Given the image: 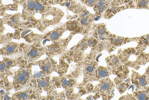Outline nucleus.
I'll return each mask as SVG.
<instances>
[{
	"label": "nucleus",
	"instance_id": "1",
	"mask_svg": "<svg viewBox=\"0 0 149 100\" xmlns=\"http://www.w3.org/2000/svg\"><path fill=\"white\" fill-rule=\"evenodd\" d=\"M67 31L66 23L61 24L52 31H49L44 34L35 33L29 29L21 32V37L29 44H41L42 41L54 42L60 39L64 33Z\"/></svg>",
	"mask_w": 149,
	"mask_h": 100
},
{
	"label": "nucleus",
	"instance_id": "2",
	"mask_svg": "<svg viewBox=\"0 0 149 100\" xmlns=\"http://www.w3.org/2000/svg\"><path fill=\"white\" fill-rule=\"evenodd\" d=\"M96 57L91 54H86V57L82 61L76 64L75 70L70 73L77 78L79 75L83 73V81L79 84L81 85H84L94 81L95 72L98 66L99 62L95 59Z\"/></svg>",
	"mask_w": 149,
	"mask_h": 100
},
{
	"label": "nucleus",
	"instance_id": "3",
	"mask_svg": "<svg viewBox=\"0 0 149 100\" xmlns=\"http://www.w3.org/2000/svg\"><path fill=\"white\" fill-rule=\"evenodd\" d=\"M19 56V61L17 66L19 69L14 72L13 82V89L16 92L19 91L26 87L33 76L32 68L34 65L33 62H29L21 57Z\"/></svg>",
	"mask_w": 149,
	"mask_h": 100
},
{
	"label": "nucleus",
	"instance_id": "4",
	"mask_svg": "<svg viewBox=\"0 0 149 100\" xmlns=\"http://www.w3.org/2000/svg\"><path fill=\"white\" fill-rule=\"evenodd\" d=\"M64 15L63 10L52 7L42 14L35 28L43 32L50 26L56 25L60 22Z\"/></svg>",
	"mask_w": 149,
	"mask_h": 100
},
{
	"label": "nucleus",
	"instance_id": "5",
	"mask_svg": "<svg viewBox=\"0 0 149 100\" xmlns=\"http://www.w3.org/2000/svg\"><path fill=\"white\" fill-rule=\"evenodd\" d=\"M45 51L46 47L43 46L42 44L23 42L20 44L17 55L29 62H34L45 54Z\"/></svg>",
	"mask_w": 149,
	"mask_h": 100
},
{
	"label": "nucleus",
	"instance_id": "6",
	"mask_svg": "<svg viewBox=\"0 0 149 100\" xmlns=\"http://www.w3.org/2000/svg\"><path fill=\"white\" fill-rule=\"evenodd\" d=\"M67 18L69 20H77L81 26V34L86 36L91 34L94 22L100 20L101 18L97 16L95 14L91 13L86 9L79 14H75L74 16H69Z\"/></svg>",
	"mask_w": 149,
	"mask_h": 100
},
{
	"label": "nucleus",
	"instance_id": "7",
	"mask_svg": "<svg viewBox=\"0 0 149 100\" xmlns=\"http://www.w3.org/2000/svg\"><path fill=\"white\" fill-rule=\"evenodd\" d=\"M26 88L33 89L41 94L43 91L47 92V94L57 89L52 83L51 75L41 77H36L33 75Z\"/></svg>",
	"mask_w": 149,
	"mask_h": 100
},
{
	"label": "nucleus",
	"instance_id": "8",
	"mask_svg": "<svg viewBox=\"0 0 149 100\" xmlns=\"http://www.w3.org/2000/svg\"><path fill=\"white\" fill-rule=\"evenodd\" d=\"M22 15V13H20L14 14L6 13L2 16V19L5 24H7L14 29L17 30L21 32H23L27 29L35 28L36 23L24 20Z\"/></svg>",
	"mask_w": 149,
	"mask_h": 100
},
{
	"label": "nucleus",
	"instance_id": "9",
	"mask_svg": "<svg viewBox=\"0 0 149 100\" xmlns=\"http://www.w3.org/2000/svg\"><path fill=\"white\" fill-rule=\"evenodd\" d=\"M107 67L111 75H116L120 78L126 79L129 77V67L122 63L118 55L112 54L105 59Z\"/></svg>",
	"mask_w": 149,
	"mask_h": 100
},
{
	"label": "nucleus",
	"instance_id": "10",
	"mask_svg": "<svg viewBox=\"0 0 149 100\" xmlns=\"http://www.w3.org/2000/svg\"><path fill=\"white\" fill-rule=\"evenodd\" d=\"M99 83L94 87L92 93H95V96L97 98L101 97L103 100H111L114 96V92L115 84L108 77L102 79Z\"/></svg>",
	"mask_w": 149,
	"mask_h": 100
},
{
	"label": "nucleus",
	"instance_id": "11",
	"mask_svg": "<svg viewBox=\"0 0 149 100\" xmlns=\"http://www.w3.org/2000/svg\"><path fill=\"white\" fill-rule=\"evenodd\" d=\"M75 33L71 32L68 37L65 39H59L52 42L51 44L47 45L46 47L45 55L50 58H53L56 56L62 55L67 50L69 42L71 40Z\"/></svg>",
	"mask_w": 149,
	"mask_h": 100
},
{
	"label": "nucleus",
	"instance_id": "12",
	"mask_svg": "<svg viewBox=\"0 0 149 100\" xmlns=\"http://www.w3.org/2000/svg\"><path fill=\"white\" fill-rule=\"evenodd\" d=\"M33 63L34 65H38L40 68L41 77L50 76L54 72L59 73V65L52 58L47 56L44 60L37 61Z\"/></svg>",
	"mask_w": 149,
	"mask_h": 100
},
{
	"label": "nucleus",
	"instance_id": "13",
	"mask_svg": "<svg viewBox=\"0 0 149 100\" xmlns=\"http://www.w3.org/2000/svg\"><path fill=\"white\" fill-rule=\"evenodd\" d=\"M52 81L57 88H63L64 90L76 88L78 85L77 78L72 74H64L58 77H53Z\"/></svg>",
	"mask_w": 149,
	"mask_h": 100
},
{
	"label": "nucleus",
	"instance_id": "14",
	"mask_svg": "<svg viewBox=\"0 0 149 100\" xmlns=\"http://www.w3.org/2000/svg\"><path fill=\"white\" fill-rule=\"evenodd\" d=\"M98 41H107L114 34L109 32L104 23L95 24L92 26L91 34Z\"/></svg>",
	"mask_w": 149,
	"mask_h": 100
},
{
	"label": "nucleus",
	"instance_id": "15",
	"mask_svg": "<svg viewBox=\"0 0 149 100\" xmlns=\"http://www.w3.org/2000/svg\"><path fill=\"white\" fill-rule=\"evenodd\" d=\"M21 5L23 8L22 13L23 20L35 22L37 25L38 20L35 18L36 0H27Z\"/></svg>",
	"mask_w": 149,
	"mask_h": 100
},
{
	"label": "nucleus",
	"instance_id": "16",
	"mask_svg": "<svg viewBox=\"0 0 149 100\" xmlns=\"http://www.w3.org/2000/svg\"><path fill=\"white\" fill-rule=\"evenodd\" d=\"M131 81L136 87L135 91L142 90L149 85V76L146 73L141 75L133 70Z\"/></svg>",
	"mask_w": 149,
	"mask_h": 100
},
{
	"label": "nucleus",
	"instance_id": "17",
	"mask_svg": "<svg viewBox=\"0 0 149 100\" xmlns=\"http://www.w3.org/2000/svg\"><path fill=\"white\" fill-rule=\"evenodd\" d=\"M137 38L138 37L133 38L123 37L114 34L113 36L107 41L108 43V50L107 52L109 53H111L118 47H120L123 45L125 44L131 42L137 41Z\"/></svg>",
	"mask_w": 149,
	"mask_h": 100
},
{
	"label": "nucleus",
	"instance_id": "18",
	"mask_svg": "<svg viewBox=\"0 0 149 100\" xmlns=\"http://www.w3.org/2000/svg\"><path fill=\"white\" fill-rule=\"evenodd\" d=\"M42 96L33 89L27 88L23 91H18L12 96V100H40Z\"/></svg>",
	"mask_w": 149,
	"mask_h": 100
},
{
	"label": "nucleus",
	"instance_id": "19",
	"mask_svg": "<svg viewBox=\"0 0 149 100\" xmlns=\"http://www.w3.org/2000/svg\"><path fill=\"white\" fill-rule=\"evenodd\" d=\"M19 43L17 42H8L0 49V54L4 56H15L19 54Z\"/></svg>",
	"mask_w": 149,
	"mask_h": 100
},
{
	"label": "nucleus",
	"instance_id": "20",
	"mask_svg": "<svg viewBox=\"0 0 149 100\" xmlns=\"http://www.w3.org/2000/svg\"><path fill=\"white\" fill-rule=\"evenodd\" d=\"M61 6L67 7L68 10L75 14H79L87 9L85 6L76 0H66Z\"/></svg>",
	"mask_w": 149,
	"mask_h": 100
},
{
	"label": "nucleus",
	"instance_id": "21",
	"mask_svg": "<svg viewBox=\"0 0 149 100\" xmlns=\"http://www.w3.org/2000/svg\"><path fill=\"white\" fill-rule=\"evenodd\" d=\"M139 54L135 48H130L120 50L118 52V56L122 63L125 65L130 61L131 57L138 56Z\"/></svg>",
	"mask_w": 149,
	"mask_h": 100
},
{
	"label": "nucleus",
	"instance_id": "22",
	"mask_svg": "<svg viewBox=\"0 0 149 100\" xmlns=\"http://www.w3.org/2000/svg\"><path fill=\"white\" fill-rule=\"evenodd\" d=\"M111 6V2L109 0H98L96 5L93 8L95 14L102 18L105 11Z\"/></svg>",
	"mask_w": 149,
	"mask_h": 100
},
{
	"label": "nucleus",
	"instance_id": "23",
	"mask_svg": "<svg viewBox=\"0 0 149 100\" xmlns=\"http://www.w3.org/2000/svg\"><path fill=\"white\" fill-rule=\"evenodd\" d=\"M114 81L116 88L121 94H122L125 92L131 85V81L129 77L123 79L117 76L115 78Z\"/></svg>",
	"mask_w": 149,
	"mask_h": 100
},
{
	"label": "nucleus",
	"instance_id": "24",
	"mask_svg": "<svg viewBox=\"0 0 149 100\" xmlns=\"http://www.w3.org/2000/svg\"><path fill=\"white\" fill-rule=\"evenodd\" d=\"M149 62V53H141L138 56L135 61L132 62L129 67L139 70L142 65H144Z\"/></svg>",
	"mask_w": 149,
	"mask_h": 100
},
{
	"label": "nucleus",
	"instance_id": "25",
	"mask_svg": "<svg viewBox=\"0 0 149 100\" xmlns=\"http://www.w3.org/2000/svg\"><path fill=\"white\" fill-rule=\"evenodd\" d=\"M127 9H130V8L127 6H122L119 7L111 6L110 7L108 8L107 10L105 11L104 14H103V17L104 18V19L109 20L111 19V18L113 17L119 12Z\"/></svg>",
	"mask_w": 149,
	"mask_h": 100
},
{
	"label": "nucleus",
	"instance_id": "26",
	"mask_svg": "<svg viewBox=\"0 0 149 100\" xmlns=\"http://www.w3.org/2000/svg\"><path fill=\"white\" fill-rule=\"evenodd\" d=\"M111 75L107 66H98L94 74V81H99L100 80L108 77Z\"/></svg>",
	"mask_w": 149,
	"mask_h": 100
},
{
	"label": "nucleus",
	"instance_id": "27",
	"mask_svg": "<svg viewBox=\"0 0 149 100\" xmlns=\"http://www.w3.org/2000/svg\"><path fill=\"white\" fill-rule=\"evenodd\" d=\"M21 31L17 30H15V32L12 33H7L5 35L3 34H1V44H6L8 43V42H12V40L13 39H20L21 33Z\"/></svg>",
	"mask_w": 149,
	"mask_h": 100
},
{
	"label": "nucleus",
	"instance_id": "28",
	"mask_svg": "<svg viewBox=\"0 0 149 100\" xmlns=\"http://www.w3.org/2000/svg\"><path fill=\"white\" fill-rule=\"evenodd\" d=\"M66 30L76 34H81L82 30L78 21L75 19L69 20L66 22Z\"/></svg>",
	"mask_w": 149,
	"mask_h": 100
},
{
	"label": "nucleus",
	"instance_id": "29",
	"mask_svg": "<svg viewBox=\"0 0 149 100\" xmlns=\"http://www.w3.org/2000/svg\"><path fill=\"white\" fill-rule=\"evenodd\" d=\"M108 50V43L107 41H98L95 47L91 48L90 53L97 56L103 50Z\"/></svg>",
	"mask_w": 149,
	"mask_h": 100
},
{
	"label": "nucleus",
	"instance_id": "30",
	"mask_svg": "<svg viewBox=\"0 0 149 100\" xmlns=\"http://www.w3.org/2000/svg\"><path fill=\"white\" fill-rule=\"evenodd\" d=\"M65 91L58 93L56 90L47 94V96H41L40 100H66Z\"/></svg>",
	"mask_w": 149,
	"mask_h": 100
},
{
	"label": "nucleus",
	"instance_id": "31",
	"mask_svg": "<svg viewBox=\"0 0 149 100\" xmlns=\"http://www.w3.org/2000/svg\"><path fill=\"white\" fill-rule=\"evenodd\" d=\"M52 7V6H47L44 4L40 0H36V7H35V18L37 14L42 16V14Z\"/></svg>",
	"mask_w": 149,
	"mask_h": 100
},
{
	"label": "nucleus",
	"instance_id": "32",
	"mask_svg": "<svg viewBox=\"0 0 149 100\" xmlns=\"http://www.w3.org/2000/svg\"><path fill=\"white\" fill-rule=\"evenodd\" d=\"M132 95L135 100H149V86L142 90L135 91Z\"/></svg>",
	"mask_w": 149,
	"mask_h": 100
},
{
	"label": "nucleus",
	"instance_id": "33",
	"mask_svg": "<svg viewBox=\"0 0 149 100\" xmlns=\"http://www.w3.org/2000/svg\"><path fill=\"white\" fill-rule=\"evenodd\" d=\"M19 56L15 59L13 58H8L7 57L4 56L3 58L2 61L4 65L8 70H10L11 68L17 66L19 65Z\"/></svg>",
	"mask_w": 149,
	"mask_h": 100
},
{
	"label": "nucleus",
	"instance_id": "34",
	"mask_svg": "<svg viewBox=\"0 0 149 100\" xmlns=\"http://www.w3.org/2000/svg\"><path fill=\"white\" fill-rule=\"evenodd\" d=\"M1 89H4L8 95L10 94V90L13 89V82L9 81L8 77H1Z\"/></svg>",
	"mask_w": 149,
	"mask_h": 100
},
{
	"label": "nucleus",
	"instance_id": "35",
	"mask_svg": "<svg viewBox=\"0 0 149 100\" xmlns=\"http://www.w3.org/2000/svg\"><path fill=\"white\" fill-rule=\"evenodd\" d=\"M19 4L17 2H13V4H11L4 5L2 4L1 0V16L2 17L6 13V12L8 10L12 11H17Z\"/></svg>",
	"mask_w": 149,
	"mask_h": 100
},
{
	"label": "nucleus",
	"instance_id": "36",
	"mask_svg": "<svg viewBox=\"0 0 149 100\" xmlns=\"http://www.w3.org/2000/svg\"><path fill=\"white\" fill-rule=\"evenodd\" d=\"M74 47L78 50L83 52L86 50L89 47L86 36H84V37L81 39V40L79 42V43L76 45L74 46Z\"/></svg>",
	"mask_w": 149,
	"mask_h": 100
},
{
	"label": "nucleus",
	"instance_id": "37",
	"mask_svg": "<svg viewBox=\"0 0 149 100\" xmlns=\"http://www.w3.org/2000/svg\"><path fill=\"white\" fill-rule=\"evenodd\" d=\"M135 8L148 9L149 0H134Z\"/></svg>",
	"mask_w": 149,
	"mask_h": 100
},
{
	"label": "nucleus",
	"instance_id": "38",
	"mask_svg": "<svg viewBox=\"0 0 149 100\" xmlns=\"http://www.w3.org/2000/svg\"><path fill=\"white\" fill-rule=\"evenodd\" d=\"M0 72H1V77H9L10 76H13V72H11L10 70H8L4 65L2 61L0 62Z\"/></svg>",
	"mask_w": 149,
	"mask_h": 100
},
{
	"label": "nucleus",
	"instance_id": "39",
	"mask_svg": "<svg viewBox=\"0 0 149 100\" xmlns=\"http://www.w3.org/2000/svg\"><path fill=\"white\" fill-rule=\"evenodd\" d=\"M124 5L129 7L130 8H135L134 0H118V7Z\"/></svg>",
	"mask_w": 149,
	"mask_h": 100
},
{
	"label": "nucleus",
	"instance_id": "40",
	"mask_svg": "<svg viewBox=\"0 0 149 100\" xmlns=\"http://www.w3.org/2000/svg\"><path fill=\"white\" fill-rule=\"evenodd\" d=\"M87 39L88 43L89 44V47L91 48H93V47L96 45L98 41L95 39V37H93L91 35H89L88 36H86Z\"/></svg>",
	"mask_w": 149,
	"mask_h": 100
},
{
	"label": "nucleus",
	"instance_id": "41",
	"mask_svg": "<svg viewBox=\"0 0 149 100\" xmlns=\"http://www.w3.org/2000/svg\"><path fill=\"white\" fill-rule=\"evenodd\" d=\"M84 5L90 8H94L98 1V0H80Z\"/></svg>",
	"mask_w": 149,
	"mask_h": 100
},
{
	"label": "nucleus",
	"instance_id": "42",
	"mask_svg": "<svg viewBox=\"0 0 149 100\" xmlns=\"http://www.w3.org/2000/svg\"><path fill=\"white\" fill-rule=\"evenodd\" d=\"M119 100H135L132 94H128L126 96H122L119 98Z\"/></svg>",
	"mask_w": 149,
	"mask_h": 100
},
{
	"label": "nucleus",
	"instance_id": "43",
	"mask_svg": "<svg viewBox=\"0 0 149 100\" xmlns=\"http://www.w3.org/2000/svg\"><path fill=\"white\" fill-rule=\"evenodd\" d=\"M66 0H52L51 1V6L56 5L59 4L60 5L62 4L64 1Z\"/></svg>",
	"mask_w": 149,
	"mask_h": 100
},
{
	"label": "nucleus",
	"instance_id": "44",
	"mask_svg": "<svg viewBox=\"0 0 149 100\" xmlns=\"http://www.w3.org/2000/svg\"><path fill=\"white\" fill-rule=\"evenodd\" d=\"M0 22H1V34H2L5 31V28L4 26V22L3 20V19L2 18H1L0 19Z\"/></svg>",
	"mask_w": 149,
	"mask_h": 100
},
{
	"label": "nucleus",
	"instance_id": "45",
	"mask_svg": "<svg viewBox=\"0 0 149 100\" xmlns=\"http://www.w3.org/2000/svg\"><path fill=\"white\" fill-rule=\"evenodd\" d=\"M41 2L47 6H51V1L52 0H40Z\"/></svg>",
	"mask_w": 149,
	"mask_h": 100
},
{
	"label": "nucleus",
	"instance_id": "46",
	"mask_svg": "<svg viewBox=\"0 0 149 100\" xmlns=\"http://www.w3.org/2000/svg\"><path fill=\"white\" fill-rule=\"evenodd\" d=\"M111 2V6L118 7V0H109Z\"/></svg>",
	"mask_w": 149,
	"mask_h": 100
},
{
	"label": "nucleus",
	"instance_id": "47",
	"mask_svg": "<svg viewBox=\"0 0 149 100\" xmlns=\"http://www.w3.org/2000/svg\"><path fill=\"white\" fill-rule=\"evenodd\" d=\"M13 2H17L19 4H22L23 3L25 2L27 0H12Z\"/></svg>",
	"mask_w": 149,
	"mask_h": 100
},
{
	"label": "nucleus",
	"instance_id": "48",
	"mask_svg": "<svg viewBox=\"0 0 149 100\" xmlns=\"http://www.w3.org/2000/svg\"><path fill=\"white\" fill-rule=\"evenodd\" d=\"M3 100H12V97L9 96L8 95H6L4 96Z\"/></svg>",
	"mask_w": 149,
	"mask_h": 100
},
{
	"label": "nucleus",
	"instance_id": "49",
	"mask_svg": "<svg viewBox=\"0 0 149 100\" xmlns=\"http://www.w3.org/2000/svg\"><path fill=\"white\" fill-rule=\"evenodd\" d=\"M145 73L148 75V76H149V66H148V68H146V69Z\"/></svg>",
	"mask_w": 149,
	"mask_h": 100
},
{
	"label": "nucleus",
	"instance_id": "50",
	"mask_svg": "<svg viewBox=\"0 0 149 100\" xmlns=\"http://www.w3.org/2000/svg\"><path fill=\"white\" fill-rule=\"evenodd\" d=\"M148 9H149V5H148Z\"/></svg>",
	"mask_w": 149,
	"mask_h": 100
}]
</instances>
